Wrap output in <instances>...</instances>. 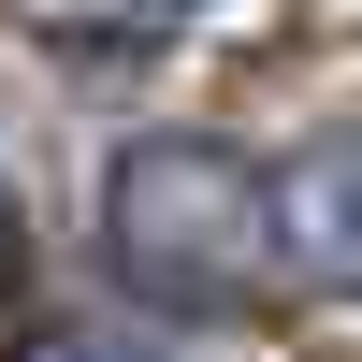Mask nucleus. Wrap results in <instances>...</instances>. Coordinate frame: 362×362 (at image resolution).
<instances>
[{
  "label": "nucleus",
  "instance_id": "f257e3e1",
  "mask_svg": "<svg viewBox=\"0 0 362 362\" xmlns=\"http://www.w3.org/2000/svg\"><path fill=\"white\" fill-rule=\"evenodd\" d=\"M102 232L145 290H247L276 261V218H261V174L203 131H160L102 174Z\"/></svg>",
  "mask_w": 362,
  "mask_h": 362
},
{
  "label": "nucleus",
  "instance_id": "f03ea898",
  "mask_svg": "<svg viewBox=\"0 0 362 362\" xmlns=\"http://www.w3.org/2000/svg\"><path fill=\"white\" fill-rule=\"evenodd\" d=\"M261 218H276V261L305 290H362V131L276 160V174H261Z\"/></svg>",
  "mask_w": 362,
  "mask_h": 362
},
{
  "label": "nucleus",
  "instance_id": "7ed1b4c3",
  "mask_svg": "<svg viewBox=\"0 0 362 362\" xmlns=\"http://www.w3.org/2000/svg\"><path fill=\"white\" fill-rule=\"evenodd\" d=\"M73 15H116V29H160V15H189V0H73Z\"/></svg>",
  "mask_w": 362,
  "mask_h": 362
}]
</instances>
